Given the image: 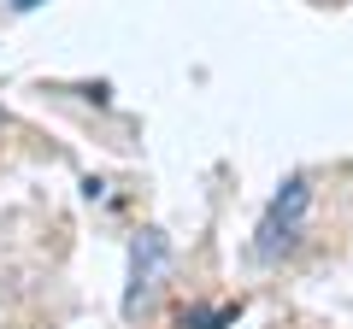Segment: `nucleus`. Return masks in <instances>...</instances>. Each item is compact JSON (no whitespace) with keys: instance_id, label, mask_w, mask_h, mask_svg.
<instances>
[{"instance_id":"f03ea898","label":"nucleus","mask_w":353,"mask_h":329,"mask_svg":"<svg viewBox=\"0 0 353 329\" xmlns=\"http://www.w3.org/2000/svg\"><path fill=\"white\" fill-rule=\"evenodd\" d=\"M165 259H171L165 235H159V229H141V241L130 247V294H124V312H130V317H136V312H141V300L153 294V282H159Z\"/></svg>"},{"instance_id":"7ed1b4c3","label":"nucleus","mask_w":353,"mask_h":329,"mask_svg":"<svg viewBox=\"0 0 353 329\" xmlns=\"http://www.w3.org/2000/svg\"><path fill=\"white\" fill-rule=\"evenodd\" d=\"M12 6H18V12H30V6H41V0H12Z\"/></svg>"},{"instance_id":"f257e3e1","label":"nucleus","mask_w":353,"mask_h":329,"mask_svg":"<svg viewBox=\"0 0 353 329\" xmlns=\"http://www.w3.org/2000/svg\"><path fill=\"white\" fill-rule=\"evenodd\" d=\"M306 200H312L306 177H289V182H283V194L271 200V212H265V224H259V259H277L283 247L294 241V224H301Z\"/></svg>"}]
</instances>
